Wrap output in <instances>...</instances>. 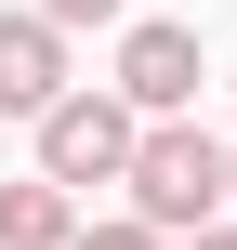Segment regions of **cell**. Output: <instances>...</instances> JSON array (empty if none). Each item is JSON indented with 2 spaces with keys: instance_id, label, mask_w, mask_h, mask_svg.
<instances>
[{
  "instance_id": "6da1fadb",
  "label": "cell",
  "mask_w": 237,
  "mask_h": 250,
  "mask_svg": "<svg viewBox=\"0 0 237 250\" xmlns=\"http://www.w3.org/2000/svg\"><path fill=\"white\" fill-rule=\"evenodd\" d=\"M132 224L172 250V237H198V224H224V132H198V119H145L132 132Z\"/></svg>"
},
{
  "instance_id": "7a4b0ae2",
  "label": "cell",
  "mask_w": 237,
  "mask_h": 250,
  "mask_svg": "<svg viewBox=\"0 0 237 250\" xmlns=\"http://www.w3.org/2000/svg\"><path fill=\"white\" fill-rule=\"evenodd\" d=\"M26 132H40V185H53V198H92V185H119V171H132V132H145V119H132L119 92H92V79H79V92H66V105H40Z\"/></svg>"
},
{
  "instance_id": "3957f363",
  "label": "cell",
  "mask_w": 237,
  "mask_h": 250,
  "mask_svg": "<svg viewBox=\"0 0 237 250\" xmlns=\"http://www.w3.org/2000/svg\"><path fill=\"white\" fill-rule=\"evenodd\" d=\"M198 79H211V66H198V26H172V13H132V26H119V79H106V92H119L132 119H198Z\"/></svg>"
},
{
  "instance_id": "277c9868",
  "label": "cell",
  "mask_w": 237,
  "mask_h": 250,
  "mask_svg": "<svg viewBox=\"0 0 237 250\" xmlns=\"http://www.w3.org/2000/svg\"><path fill=\"white\" fill-rule=\"evenodd\" d=\"M79 79H66V40L40 26V13H0V119H40V105H66Z\"/></svg>"
},
{
  "instance_id": "5b68a950",
  "label": "cell",
  "mask_w": 237,
  "mask_h": 250,
  "mask_svg": "<svg viewBox=\"0 0 237 250\" xmlns=\"http://www.w3.org/2000/svg\"><path fill=\"white\" fill-rule=\"evenodd\" d=\"M66 237H79V198H53L40 171L0 185V250H66Z\"/></svg>"
},
{
  "instance_id": "8992f818",
  "label": "cell",
  "mask_w": 237,
  "mask_h": 250,
  "mask_svg": "<svg viewBox=\"0 0 237 250\" xmlns=\"http://www.w3.org/2000/svg\"><path fill=\"white\" fill-rule=\"evenodd\" d=\"M53 40H79V26H132V0H26Z\"/></svg>"
},
{
  "instance_id": "52a82bcc",
  "label": "cell",
  "mask_w": 237,
  "mask_h": 250,
  "mask_svg": "<svg viewBox=\"0 0 237 250\" xmlns=\"http://www.w3.org/2000/svg\"><path fill=\"white\" fill-rule=\"evenodd\" d=\"M66 250H158V237H145V224H132V211H106V224H92V211H79V237H66Z\"/></svg>"
},
{
  "instance_id": "ba28073f",
  "label": "cell",
  "mask_w": 237,
  "mask_h": 250,
  "mask_svg": "<svg viewBox=\"0 0 237 250\" xmlns=\"http://www.w3.org/2000/svg\"><path fill=\"white\" fill-rule=\"evenodd\" d=\"M172 250H237V224H198V237H172Z\"/></svg>"
},
{
  "instance_id": "9c48e42d",
  "label": "cell",
  "mask_w": 237,
  "mask_h": 250,
  "mask_svg": "<svg viewBox=\"0 0 237 250\" xmlns=\"http://www.w3.org/2000/svg\"><path fill=\"white\" fill-rule=\"evenodd\" d=\"M224 198H237V145H224Z\"/></svg>"
}]
</instances>
